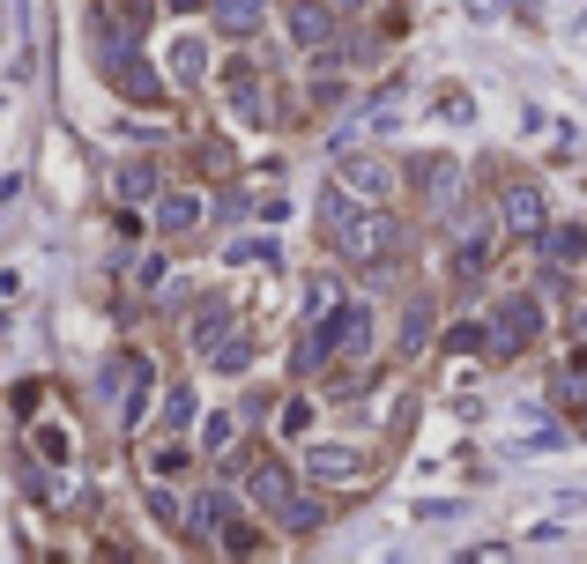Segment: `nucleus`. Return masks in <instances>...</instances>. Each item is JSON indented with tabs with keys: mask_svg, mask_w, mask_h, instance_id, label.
<instances>
[{
	"mask_svg": "<svg viewBox=\"0 0 587 564\" xmlns=\"http://www.w3.org/2000/svg\"><path fill=\"white\" fill-rule=\"evenodd\" d=\"M424 334H431V305L417 297V305L402 312V357H417V350H424Z\"/></svg>",
	"mask_w": 587,
	"mask_h": 564,
	"instance_id": "nucleus-20",
	"label": "nucleus"
},
{
	"mask_svg": "<svg viewBox=\"0 0 587 564\" xmlns=\"http://www.w3.org/2000/svg\"><path fill=\"white\" fill-rule=\"evenodd\" d=\"M283 520H291L297 535H313V527H320V505H313V498H297V490H291V498H283Z\"/></svg>",
	"mask_w": 587,
	"mask_h": 564,
	"instance_id": "nucleus-22",
	"label": "nucleus"
},
{
	"mask_svg": "<svg viewBox=\"0 0 587 564\" xmlns=\"http://www.w3.org/2000/svg\"><path fill=\"white\" fill-rule=\"evenodd\" d=\"M201 364H209V371H246L253 350L239 342V334H231V342H223V334H209V342H201Z\"/></svg>",
	"mask_w": 587,
	"mask_h": 564,
	"instance_id": "nucleus-16",
	"label": "nucleus"
},
{
	"mask_svg": "<svg viewBox=\"0 0 587 564\" xmlns=\"http://www.w3.org/2000/svg\"><path fill=\"white\" fill-rule=\"evenodd\" d=\"M194 424V387H164V431H186Z\"/></svg>",
	"mask_w": 587,
	"mask_h": 564,
	"instance_id": "nucleus-21",
	"label": "nucleus"
},
{
	"mask_svg": "<svg viewBox=\"0 0 587 564\" xmlns=\"http://www.w3.org/2000/svg\"><path fill=\"white\" fill-rule=\"evenodd\" d=\"M97 75H112V89H126V97H164V75H157L142 52H120V60L97 68Z\"/></svg>",
	"mask_w": 587,
	"mask_h": 564,
	"instance_id": "nucleus-4",
	"label": "nucleus"
},
{
	"mask_svg": "<svg viewBox=\"0 0 587 564\" xmlns=\"http://www.w3.org/2000/svg\"><path fill=\"white\" fill-rule=\"evenodd\" d=\"M120 194H126V201H149V194H164V186H157V163H126V171H120Z\"/></svg>",
	"mask_w": 587,
	"mask_h": 564,
	"instance_id": "nucleus-19",
	"label": "nucleus"
},
{
	"mask_svg": "<svg viewBox=\"0 0 587 564\" xmlns=\"http://www.w3.org/2000/svg\"><path fill=\"white\" fill-rule=\"evenodd\" d=\"M305 468H313L320 483H357V453H350V445H313Z\"/></svg>",
	"mask_w": 587,
	"mask_h": 564,
	"instance_id": "nucleus-10",
	"label": "nucleus"
},
{
	"mask_svg": "<svg viewBox=\"0 0 587 564\" xmlns=\"http://www.w3.org/2000/svg\"><path fill=\"white\" fill-rule=\"evenodd\" d=\"M231 105H239L246 126H268V89H260L253 75H231Z\"/></svg>",
	"mask_w": 587,
	"mask_h": 564,
	"instance_id": "nucleus-15",
	"label": "nucleus"
},
{
	"mask_svg": "<svg viewBox=\"0 0 587 564\" xmlns=\"http://www.w3.org/2000/svg\"><path fill=\"white\" fill-rule=\"evenodd\" d=\"M543 253H550V268L587 260V223H543Z\"/></svg>",
	"mask_w": 587,
	"mask_h": 564,
	"instance_id": "nucleus-9",
	"label": "nucleus"
},
{
	"mask_svg": "<svg viewBox=\"0 0 587 564\" xmlns=\"http://www.w3.org/2000/svg\"><path fill=\"white\" fill-rule=\"evenodd\" d=\"M201 216H209V201H201V194H186V186L157 194V231H171V238H179V231H194Z\"/></svg>",
	"mask_w": 587,
	"mask_h": 564,
	"instance_id": "nucleus-6",
	"label": "nucleus"
},
{
	"mask_svg": "<svg viewBox=\"0 0 587 564\" xmlns=\"http://www.w3.org/2000/svg\"><path fill=\"white\" fill-rule=\"evenodd\" d=\"M149 513H157V520H179V498H171V490L157 483V490H149Z\"/></svg>",
	"mask_w": 587,
	"mask_h": 564,
	"instance_id": "nucleus-27",
	"label": "nucleus"
},
{
	"mask_svg": "<svg viewBox=\"0 0 587 564\" xmlns=\"http://www.w3.org/2000/svg\"><path fill=\"white\" fill-rule=\"evenodd\" d=\"M231 513H239V505H231L223 490H201V498L186 505V520L201 527V535H223V527H231Z\"/></svg>",
	"mask_w": 587,
	"mask_h": 564,
	"instance_id": "nucleus-13",
	"label": "nucleus"
},
{
	"mask_svg": "<svg viewBox=\"0 0 587 564\" xmlns=\"http://www.w3.org/2000/svg\"><path fill=\"white\" fill-rule=\"evenodd\" d=\"M223 260H231V268H253V260H276V238H268V231H253V238H231V245H223Z\"/></svg>",
	"mask_w": 587,
	"mask_h": 564,
	"instance_id": "nucleus-17",
	"label": "nucleus"
},
{
	"mask_svg": "<svg viewBox=\"0 0 587 564\" xmlns=\"http://www.w3.org/2000/svg\"><path fill=\"white\" fill-rule=\"evenodd\" d=\"M543 334V305L536 297H505V312H499V350H528Z\"/></svg>",
	"mask_w": 587,
	"mask_h": 564,
	"instance_id": "nucleus-3",
	"label": "nucleus"
},
{
	"mask_svg": "<svg viewBox=\"0 0 587 564\" xmlns=\"http://www.w3.org/2000/svg\"><path fill=\"white\" fill-rule=\"evenodd\" d=\"M276 424H283V431H291V439H297V431L313 424V402H283V408H276Z\"/></svg>",
	"mask_w": 587,
	"mask_h": 564,
	"instance_id": "nucleus-26",
	"label": "nucleus"
},
{
	"mask_svg": "<svg viewBox=\"0 0 587 564\" xmlns=\"http://www.w3.org/2000/svg\"><path fill=\"white\" fill-rule=\"evenodd\" d=\"M291 38L305 52H320V45L335 38V15H328V0H291Z\"/></svg>",
	"mask_w": 587,
	"mask_h": 564,
	"instance_id": "nucleus-5",
	"label": "nucleus"
},
{
	"mask_svg": "<svg viewBox=\"0 0 587 564\" xmlns=\"http://www.w3.org/2000/svg\"><path fill=\"white\" fill-rule=\"evenodd\" d=\"M505 223L521 238H543V194L536 186H505Z\"/></svg>",
	"mask_w": 587,
	"mask_h": 564,
	"instance_id": "nucleus-8",
	"label": "nucleus"
},
{
	"mask_svg": "<svg viewBox=\"0 0 587 564\" xmlns=\"http://www.w3.org/2000/svg\"><path fill=\"white\" fill-rule=\"evenodd\" d=\"M291 468H283V461H268V468H253V498H260V505H268V513H283V498H291Z\"/></svg>",
	"mask_w": 587,
	"mask_h": 564,
	"instance_id": "nucleus-14",
	"label": "nucleus"
},
{
	"mask_svg": "<svg viewBox=\"0 0 587 564\" xmlns=\"http://www.w3.org/2000/svg\"><path fill=\"white\" fill-rule=\"evenodd\" d=\"M260 15H268L260 0H216V30H223V38H253Z\"/></svg>",
	"mask_w": 587,
	"mask_h": 564,
	"instance_id": "nucleus-12",
	"label": "nucleus"
},
{
	"mask_svg": "<svg viewBox=\"0 0 587 564\" xmlns=\"http://www.w3.org/2000/svg\"><path fill=\"white\" fill-rule=\"evenodd\" d=\"M231 439H239V416H209V431H201V445H209V453H223Z\"/></svg>",
	"mask_w": 587,
	"mask_h": 564,
	"instance_id": "nucleus-24",
	"label": "nucleus"
},
{
	"mask_svg": "<svg viewBox=\"0 0 587 564\" xmlns=\"http://www.w3.org/2000/svg\"><path fill=\"white\" fill-rule=\"evenodd\" d=\"M320 238L335 245L342 260H379V253H387V223H379L372 216V201H365V194H350V186H328V194H320Z\"/></svg>",
	"mask_w": 587,
	"mask_h": 564,
	"instance_id": "nucleus-1",
	"label": "nucleus"
},
{
	"mask_svg": "<svg viewBox=\"0 0 587 564\" xmlns=\"http://www.w3.org/2000/svg\"><path fill=\"white\" fill-rule=\"evenodd\" d=\"M209 334H223V305H201V312H194V350H201Z\"/></svg>",
	"mask_w": 587,
	"mask_h": 564,
	"instance_id": "nucleus-25",
	"label": "nucleus"
},
{
	"mask_svg": "<svg viewBox=\"0 0 587 564\" xmlns=\"http://www.w3.org/2000/svg\"><path fill=\"white\" fill-rule=\"evenodd\" d=\"M171 82H209V45L201 38H171Z\"/></svg>",
	"mask_w": 587,
	"mask_h": 564,
	"instance_id": "nucleus-11",
	"label": "nucleus"
},
{
	"mask_svg": "<svg viewBox=\"0 0 587 564\" xmlns=\"http://www.w3.org/2000/svg\"><path fill=\"white\" fill-rule=\"evenodd\" d=\"M342 186L365 194V201H387V194H394V171H387L379 157H350V163H342Z\"/></svg>",
	"mask_w": 587,
	"mask_h": 564,
	"instance_id": "nucleus-7",
	"label": "nucleus"
},
{
	"mask_svg": "<svg viewBox=\"0 0 587 564\" xmlns=\"http://www.w3.org/2000/svg\"><path fill=\"white\" fill-rule=\"evenodd\" d=\"M484 260H491V231H468L454 253V275H484Z\"/></svg>",
	"mask_w": 587,
	"mask_h": 564,
	"instance_id": "nucleus-18",
	"label": "nucleus"
},
{
	"mask_svg": "<svg viewBox=\"0 0 587 564\" xmlns=\"http://www.w3.org/2000/svg\"><path fill=\"white\" fill-rule=\"evenodd\" d=\"M320 350L328 357H372V312L365 305H335L320 320Z\"/></svg>",
	"mask_w": 587,
	"mask_h": 564,
	"instance_id": "nucleus-2",
	"label": "nucleus"
},
{
	"mask_svg": "<svg viewBox=\"0 0 587 564\" xmlns=\"http://www.w3.org/2000/svg\"><path fill=\"white\" fill-rule=\"evenodd\" d=\"M484 342H491V327H484V320H462L454 334H447V350H462V357H468V350H484Z\"/></svg>",
	"mask_w": 587,
	"mask_h": 564,
	"instance_id": "nucleus-23",
	"label": "nucleus"
}]
</instances>
